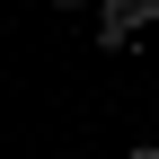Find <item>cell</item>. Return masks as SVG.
<instances>
[{
    "mask_svg": "<svg viewBox=\"0 0 159 159\" xmlns=\"http://www.w3.org/2000/svg\"><path fill=\"white\" fill-rule=\"evenodd\" d=\"M150 18H159V0H106L97 44H106V53H124V44H133V27H150Z\"/></svg>",
    "mask_w": 159,
    "mask_h": 159,
    "instance_id": "obj_1",
    "label": "cell"
},
{
    "mask_svg": "<svg viewBox=\"0 0 159 159\" xmlns=\"http://www.w3.org/2000/svg\"><path fill=\"white\" fill-rule=\"evenodd\" d=\"M124 159H159V150H150V142H142V150H124Z\"/></svg>",
    "mask_w": 159,
    "mask_h": 159,
    "instance_id": "obj_2",
    "label": "cell"
},
{
    "mask_svg": "<svg viewBox=\"0 0 159 159\" xmlns=\"http://www.w3.org/2000/svg\"><path fill=\"white\" fill-rule=\"evenodd\" d=\"M53 9H89V0H53Z\"/></svg>",
    "mask_w": 159,
    "mask_h": 159,
    "instance_id": "obj_3",
    "label": "cell"
}]
</instances>
